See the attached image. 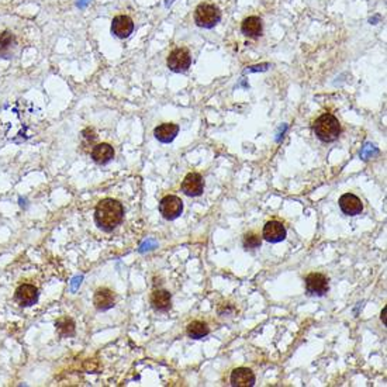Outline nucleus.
Masks as SVG:
<instances>
[{
  "label": "nucleus",
  "instance_id": "1",
  "mask_svg": "<svg viewBox=\"0 0 387 387\" xmlns=\"http://www.w3.org/2000/svg\"><path fill=\"white\" fill-rule=\"evenodd\" d=\"M124 218V207L114 199L100 200L94 210V220L102 229L113 231Z\"/></svg>",
  "mask_w": 387,
  "mask_h": 387
},
{
  "label": "nucleus",
  "instance_id": "2",
  "mask_svg": "<svg viewBox=\"0 0 387 387\" xmlns=\"http://www.w3.org/2000/svg\"><path fill=\"white\" fill-rule=\"evenodd\" d=\"M313 131L320 141L334 142L338 140L339 134H341V124L335 115L325 113L314 121Z\"/></svg>",
  "mask_w": 387,
  "mask_h": 387
},
{
  "label": "nucleus",
  "instance_id": "3",
  "mask_svg": "<svg viewBox=\"0 0 387 387\" xmlns=\"http://www.w3.org/2000/svg\"><path fill=\"white\" fill-rule=\"evenodd\" d=\"M221 20V11L216 5L202 3L195 10V22L199 27L213 28Z\"/></svg>",
  "mask_w": 387,
  "mask_h": 387
},
{
  "label": "nucleus",
  "instance_id": "4",
  "mask_svg": "<svg viewBox=\"0 0 387 387\" xmlns=\"http://www.w3.org/2000/svg\"><path fill=\"white\" fill-rule=\"evenodd\" d=\"M166 64L172 72H176V73L186 72L190 68L191 64L190 52L186 48H175L168 56Z\"/></svg>",
  "mask_w": 387,
  "mask_h": 387
},
{
  "label": "nucleus",
  "instance_id": "5",
  "mask_svg": "<svg viewBox=\"0 0 387 387\" xmlns=\"http://www.w3.org/2000/svg\"><path fill=\"white\" fill-rule=\"evenodd\" d=\"M182 211H183V202L178 196H173V195L165 196L159 203V213L169 221L176 220L182 214Z\"/></svg>",
  "mask_w": 387,
  "mask_h": 387
},
{
  "label": "nucleus",
  "instance_id": "6",
  "mask_svg": "<svg viewBox=\"0 0 387 387\" xmlns=\"http://www.w3.org/2000/svg\"><path fill=\"white\" fill-rule=\"evenodd\" d=\"M330 289L328 279L322 273H310L305 278V290L311 296H324Z\"/></svg>",
  "mask_w": 387,
  "mask_h": 387
},
{
  "label": "nucleus",
  "instance_id": "7",
  "mask_svg": "<svg viewBox=\"0 0 387 387\" xmlns=\"http://www.w3.org/2000/svg\"><path fill=\"white\" fill-rule=\"evenodd\" d=\"M203 190H204V180H203L202 175L196 173V172L186 175V178L182 182V191L186 196L197 197L202 195Z\"/></svg>",
  "mask_w": 387,
  "mask_h": 387
},
{
  "label": "nucleus",
  "instance_id": "8",
  "mask_svg": "<svg viewBox=\"0 0 387 387\" xmlns=\"http://www.w3.org/2000/svg\"><path fill=\"white\" fill-rule=\"evenodd\" d=\"M262 237L263 240L270 242V244H278L286 238V228L282 223L279 221H267L263 225V231H262Z\"/></svg>",
  "mask_w": 387,
  "mask_h": 387
},
{
  "label": "nucleus",
  "instance_id": "9",
  "mask_svg": "<svg viewBox=\"0 0 387 387\" xmlns=\"http://www.w3.org/2000/svg\"><path fill=\"white\" fill-rule=\"evenodd\" d=\"M134 31V22L126 14L115 16L111 22V33L119 38H127Z\"/></svg>",
  "mask_w": 387,
  "mask_h": 387
},
{
  "label": "nucleus",
  "instance_id": "10",
  "mask_svg": "<svg viewBox=\"0 0 387 387\" xmlns=\"http://www.w3.org/2000/svg\"><path fill=\"white\" fill-rule=\"evenodd\" d=\"M339 208L346 216H358L362 213L363 204L358 196H355L352 193H345L339 199Z\"/></svg>",
  "mask_w": 387,
  "mask_h": 387
},
{
  "label": "nucleus",
  "instance_id": "11",
  "mask_svg": "<svg viewBox=\"0 0 387 387\" xmlns=\"http://www.w3.org/2000/svg\"><path fill=\"white\" fill-rule=\"evenodd\" d=\"M115 303V295L113 290L107 287H100L96 290V293L93 296V304L100 311H106L111 308Z\"/></svg>",
  "mask_w": 387,
  "mask_h": 387
},
{
  "label": "nucleus",
  "instance_id": "12",
  "mask_svg": "<svg viewBox=\"0 0 387 387\" xmlns=\"http://www.w3.org/2000/svg\"><path fill=\"white\" fill-rule=\"evenodd\" d=\"M231 384L235 387H251L255 384V375L248 367H237L231 373Z\"/></svg>",
  "mask_w": 387,
  "mask_h": 387
},
{
  "label": "nucleus",
  "instance_id": "13",
  "mask_svg": "<svg viewBox=\"0 0 387 387\" xmlns=\"http://www.w3.org/2000/svg\"><path fill=\"white\" fill-rule=\"evenodd\" d=\"M114 158V149L107 142H102L94 145L92 149V159L99 165L109 164Z\"/></svg>",
  "mask_w": 387,
  "mask_h": 387
},
{
  "label": "nucleus",
  "instance_id": "14",
  "mask_svg": "<svg viewBox=\"0 0 387 387\" xmlns=\"http://www.w3.org/2000/svg\"><path fill=\"white\" fill-rule=\"evenodd\" d=\"M16 299L20 304L31 305L38 299V290L34 284H22L16 290Z\"/></svg>",
  "mask_w": 387,
  "mask_h": 387
},
{
  "label": "nucleus",
  "instance_id": "15",
  "mask_svg": "<svg viewBox=\"0 0 387 387\" xmlns=\"http://www.w3.org/2000/svg\"><path fill=\"white\" fill-rule=\"evenodd\" d=\"M179 132V127L173 124V123H164V124H159L155 130H153V136L158 141L164 142V144H168V142H172L178 136Z\"/></svg>",
  "mask_w": 387,
  "mask_h": 387
},
{
  "label": "nucleus",
  "instance_id": "16",
  "mask_svg": "<svg viewBox=\"0 0 387 387\" xmlns=\"http://www.w3.org/2000/svg\"><path fill=\"white\" fill-rule=\"evenodd\" d=\"M16 45L17 40L14 34L9 30L0 31V56L2 58H11V55L16 49Z\"/></svg>",
  "mask_w": 387,
  "mask_h": 387
},
{
  "label": "nucleus",
  "instance_id": "17",
  "mask_svg": "<svg viewBox=\"0 0 387 387\" xmlns=\"http://www.w3.org/2000/svg\"><path fill=\"white\" fill-rule=\"evenodd\" d=\"M151 305L158 311H168L172 305V296L168 290H153L151 295Z\"/></svg>",
  "mask_w": 387,
  "mask_h": 387
},
{
  "label": "nucleus",
  "instance_id": "18",
  "mask_svg": "<svg viewBox=\"0 0 387 387\" xmlns=\"http://www.w3.org/2000/svg\"><path fill=\"white\" fill-rule=\"evenodd\" d=\"M241 30H242V33L245 34L246 37L258 38L262 34V20L257 16L246 17L245 20L242 22Z\"/></svg>",
  "mask_w": 387,
  "mask_h": 387
},
{
  "label": "nucleus",
  "instance_id": "19",
  "mask_svg": "<svg viewBox=\"0 0 387 387\" xmlns=\"http://www.w3.org/2000/svg\"><path fill=\"white\" fill-rule=\"evenodd\" d=\"M187 335L191 339H203L204 337H207L210 334V328L206 322L203 321H191L187 325Z\"/></svg>",
  "mask_w": 387,
  "mask_h": 387
},
{
  "label": "nucleus",
  "instance_id": "20",
  "mask_svg": "<svg viewBox=\"0 0 387 387\" xmlns=\"http://www.w3.org/2000/svg\"><path fill=\"white\" fill-rule=\"evenodd\" d=\"M261 237L259 234H257L255 231H249L244 235V240H242V245L245 248L246 251H255L261 246Z\"/></svg>",
  "mask_w": 387,
  "mask_h": 387
},
{
  "label": "nucleus",
  "instance_id": "21",
  "mask_svg": "<svg viewBox=\"0 0 387 387\" xmlns=\"http://www.w3.org/2000/svg\"><path fill=\"white\" fill-rule=\"evenodd\" d=\"M55 325H56L58 331H60L62 335L71 337V335L75 334V322L72 321L71 318H68V317H62V318H60L58 321L55 322Z\"/></svg>",
  "mask_w": 387,
  "mask_h": 387
},
{
  "label": "nucleus",
  "instance_id": "22",
  "mask_svg": "<svg viewBox=\"0 0 387 387\" xmlns=\"http://www.w3.org/2000/svg\"><path fill=\"white\" fill-rule=\"evenodd\" d=\"M89 2H90V0H78V7L83 9V7H86Z\"/></svg>",
  "mask_w": 387,
  "mask_h": 387
},
{
  "label": "nucleus",
  "instance_id": "23",
  "mask_svg": "<svg viewBox=\"0 0 387 387\" xmlns=\"http://www.w3.org/2000/svg\"><path fill=\"white\" fill-rule=\"evenodd\" d=\"M386 310H387V307H384V308H383V311H382V316H380L383 324H386Z\"/></svg>",
  "mask_w": 387,
  "mask_h": 387
},
{
  "label": "nucleus",
  "instance_id": "24",
  "mask_svg": "<svg viewBox=\"0 0 387 387\" xmlns=\"http://www.w3.org/2000/svg\"><path fill=\"white\" fill-rule=\"evenodd\" d=\"M173 3V0H165V6H170Z\"/></svg>",
  "mask_w": 387,
  "mask_h": 387
}]
</instances>
